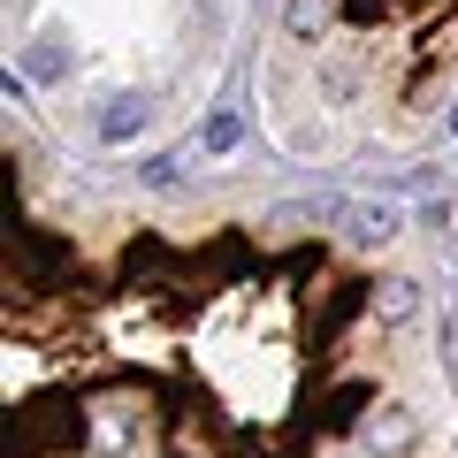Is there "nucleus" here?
<instances>
[{"mask_svg": "<svg viewBox=\"0 0 458 458\" xmlns=\"http://www.w3.org/2000/svg\"><path fill=\"white\" fill-rule=\"evenodd\" d=\"M291 31H298V38L328 31V0H291Z\"/></svg>", "mask_w": 458, "mask_h": 458, "instance_id": "39448f33", "label": "nucleus"}, {"mask_svg": "<svg viewBox=\"0 0 458 458\" xmlns=\"http://www.w3.org/2000/svg\"><path fill=\"white\" fill-rule=\"evenodd\" d=\"M237 138H245V114L222 99V107L207 114V131H199V153H207V161H222V153H237Z\"/></svg>", "mask_w": 458, "mask_h": 458, "instance_id": "7ed1b4c3", "label": "nucleus"}, {"mask_svg": "<svg viewBox=\"0 0 458 458\" xmlns=\"http://www.w3.org/2000/svg\"><path fill=\"white\" fill-rule=\"evenodd\" d=\"M344 245H360V252H375V245H390L397 229H405V207L397 199H344Z\"/></svg>", "mask_w": 458, "mask_h": 458, "instance_id": "f257e3e1", "label": "nucleus"}, {"mask_svg": "<svg viewBox=\"0 0 458 458\" xmlns=\"http://www.w3.org/2000/svg\"><path fill=\"white\" fill-rule=\"evenodd\" d=\"M367 443H375V451H405V443H412V412L405 405H382L375 428H367Z\"/></svg>", "mask_w": 458, "mask_h": 458, "instance_id": "20e7f679", "label": "nucleus"}, {"mask_svg": "<svg viewBox=\"0 0 458 458\" xmlns=\"http://www.w3.org/2000/svg\"><path fill=\"white\" fill-rule=\"evenodd\" d=\"M146 123H153V99H146V92H123V99L99 107V138H107V146H131Z\"/></svg>", "mask_w": 458, "mask_h": 458, "instance_id": "f03ea898", "label": "nucleus"}, {"mask_svg": "<svg viewBox=\"0 0 458 458\" xmlns=\"http://www.w3.org/2000/svg\"><path fill=\"white\" fill-rule=\"evenodd\" d=\"M443 131H451V138H458V99H451V114H443Z\"/></svg>", "mask_w": 458, "mask_h": 458, "instance_id": "0eeeda50", "label": "nucleus"}, {"mask_svg": "<svg viewBox=\"0 0 458 458\" xmlns=\"http://www.w3.org/2000/svg\"><path fill=\"white\" fill-rule=\"evenodd\" d=\"M412 306H420L412 283H382V313H390V321H397V313H412Z\"/></svg>", "mask_w": 458, "mask_h": 458, "instance_id": "423d86ee", "label": "nucleus"}]
</instances>
